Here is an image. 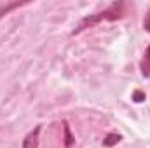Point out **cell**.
<instances>
[{"mask_svg": "<svg viewBox=\"0 0 150 148\" xmlns=\"http://www.w3.org/2000/svg\"><path fill=\"white\" fill-rule=\"evenodd\" d=\"M119 141H120V136H119V134H108L107 140L103 141V145H105V147H112V145L119 143Z\"/></svg>", "mask_w": 150, "mask_h": 148, "instance_id": "5b68a950", "label": "cell"}, {"mask_svg": "<svg viewBox=\"0 0 150 148\" xmlns=\"http://www.w3.org/2000/svg\"><path fill=\"white\" fill-rule=\"evenodd\" d=\"M140 70H142L143 77H150V45L143 52V58H142V63H140Z\"/></svg>", "mask_w": 150, "mask_h": 148, "instance_id": "3957f363", "label": "cell"}, {"mask_svg": "<svg viewBox=\"0 0 150 148\" xmlns=\"http://www.w3.org/2000/svg\"><path fill=\"white\" fill-rule=\"evenodd\" d=\"M72 143H74V138L70 134V127H68V124H65V147H72Z\"/></svg>", "mask_w": 150, "mask_h": 148, "instance_id": "8992f818", "label": "cell"}, {"mask_svg": "<svg viewBox=\"0 0 150 148\" xmlns=\"http://www.w3.org/2000/svg\"><path fill=\"white\" fill-rule=\"evenodd\" d=\"M124 9H126V4L115 2L112 5H108L105 11L84 18V19L80 21V25L75 28L74 33H79V32H82V30H86V28H91V26H94V25H98V23H101V21H115V19H120V18L124 16Z\"/></svg>", "mask_w": 150, "mask_h": 148, "instance_id": "6da1fadb", "label": "cell"}, {"mask_svg": "<svg viewBox=\"0 0 150 148\" xmlns=\"http://www.w3.org/2000/svg\"><path fill=\"white\" fill-rule=\"evenodd\" d=\"M21 5H25V4H23V2H14V4L2 5V7H0V18H2V16H5V14H9L12 9H18V7H21Z\"/></svg>", "mask_w": 150, "mask_h": 148, "instance_id": "277c9868", "label": "cell"}, {"mask_svg": "<svg viewBox=\"0 0 150 148\" xmlns=\"http://www.w3.org/2000/svg\"><path fill=\"white\" fill-rule=\"evenodd\" d=\"M40 125H37L32 132L26 134V138L23 140V148H38V134H40Z\"/></svg>", "mask_w": 150, "mask_h": 148, "instance_id": "7a4b0ae2", "label": "cell"}, {"mask_svg": "<svg viewBox=\"0 0 150 148\" xmlns=\"http://www.w3.org/2000/svg\"><path fill=\"white\" fill-rule=\"evenodd\" d=\"M143 98H145V96H143L142 92H138V91L134 92V101H143Z\"/></svg>", "mask_w": 150, "mask_h": 148, "instance_id": "ba28073f", "label": "cell"}, {"mask_svg": "<svg viewBox=\"0 0 150 148\" xmlns=\"http://www.w3.org/2000/svg\"><path fill=\"white\" fill-rule=\"evenodd\" d=\"M143 28H145L147 32H150V12H149V16H147V19L143 21Z\"/></svg>", "mask_w": 150, "mask_h": 148, "instance_id": "52a82bcc", "label": "cell"}]
</instances>
